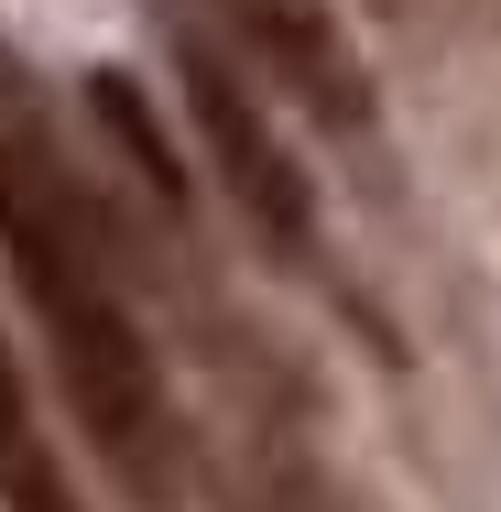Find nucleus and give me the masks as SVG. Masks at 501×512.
<instances>
[{
    "instance_id": "nucleus-1",
    "label": "nucleus",
    "mask_w": 501,
    "mask_h": 512,
    "mask_svg": "<svg viewBox=\"0 0 501 512\" xmlns=\"http://www.w3.org/2000/svg\"><path fill=\"white\" fill-rule=\"evenodd\" d=\"M55 371H66V393L88 414V436L109 447V469H120L142 502H164V491H175V458H164V382H153V349H142V327L120 316V295L55 316Z\"/></svg>"
},
{
    "instance_id": "nucleus-2",
    "label": "nucleus",
    "mask_w": 501,
    "mask_h": 512,
    "mask_svg": "<svg viewBox=\"0 0 501 512\" xmlns=\"http://www.w3.org/2000/svg\"><path fill=\"white\" fill-rule=\"evenodd\" d=\"M175 66H186V109H197V142H207V164H218V186L251 207V229H262V240L305 251V240H316V197H305L295 153L273 142V120L251 109L240 66H229L207 33H186V44H175Z\"/></svg>"
},
{
    "instance_id": "nucleus-3",
    "label": "nucleus",
    "mask_w": 501,
    "mask_h": 512,
    "mask_svg": "<svg viewBox=\"0 0 501 512\" xmlns=\"http://www.w3.org/2000/svg\"><path fill=\"white\" fill-rule=\"evenodd\" d=\"M0 251H11V273H22V295H33L44 327L109 295V262H99L88 207L66 197V175H55L44 153H22V142H0Z\"/></svg>"
},
{
    "instance_id": "nucleus-4",
    "label": "nucleus",
    "mask_w": 501,
    "mask_h": 512,
    "mask_svg": "<svg viewBox=\"0 0 501 512\" xmlns=\"http://www.w3.org/2000/svg\"><path fill=\"white\" fill-rule=\"evenodd\" d=\"M229 11H240V33L262 44V66H273V77H284V88H295L327 131H360V120H371L360 55L338 44V22H327L316 0H229Z\"/></svg>"
},
{
    "instance_id": "nucleus-5",
    "label": "nucleus",
    "mask_w": 501,
    "mask_h": 512,
    "mask_svg": "<svg viewBox=\"0 0 501 512\" xmlns=\"http://www.w3.org/2000/svg\"><path fill=\"white\" fill-rule=\"evenodd\" d=\"M88 99H99V120L120 131V142H131V164H142V186L186 207V164H175V142L153 131V109H142V88H131V77H88Z\"/></svg>"
},
{
    "instance_id": "nucleus-6",
    "label": "nucleus",
    "mask_w": 501,
    "mask_h": 512,
    "mask_svg": "<svg viewBox=\"0 0 501 512\" xmlns=\"http://www.w3.org/2000/svg\"><path fill=\"white\" fill-rule=\"evenodd\" d=\"M22 469H33V425H22V382L0 360V480H22Z\"/></svg>"
}]
</instances>
